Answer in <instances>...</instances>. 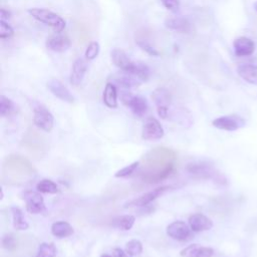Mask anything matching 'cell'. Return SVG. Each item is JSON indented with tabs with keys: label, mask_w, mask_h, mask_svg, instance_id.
Segmentation results:
<instances>
[{
	"label": "cell",
	"mask_w": 257,
	"mask_h": 257,
	"mask_svg": "<svg viewBox=\"0 0 257 257\" xmlns=\"http://www.w3.org/2000/svg\"><path fill=\"white\" fill-rule=\"evenodd\" d=\"M26 210L31 214H39L45 210L44 199L38 191H27L23 195Z\"/></svg>",
	"instance_id": "11"
},
{
	"label": "cell",
	"mask_w": 257,
	"mask_h": 257,
	"mask_svg": "<svg viewBox=\"0 0 257 257\" xmlns=\"http://www.w3.org/2000/svg\"><path fill=\"white\" fill-rule=\"evenodd\" d=\"M152 99L157 107V112L159 116L166 119L169 116V106L171 104L172 96L168 89L164 87L156 88L152 93Z\"/></svg>",
	"instance_id": "5"
},
{
	"label": "cell",
	"mask_w": 257,
	"mask_h": 257,
	"mask_svg": "<svg viewBox=\"0 0 257 257\" xmlns=\"http://www.w3.org/2000/svg\"><path fill=\"white\" fill-rule=\"evenodd\" d=\"M47 88L57 98L68 103L74 102V96L60 80L56 78H50L47 81Z\"/></svg>",
	"instance_id": "12"
},
{
	"label": "cell",
	"mask_w": 257,
	"mask_h": 257,
	"mask_svg": "<svg viewBox=\"0 0 257 257\" xmlns=\"http://www.w3.org/2000/svg\"><path fill=\"white\" fill-rule=\"evenodd\" d=\"M99 49H100V46H99V43L97 41L90 42L88 44V46L86 47L85 52H84L85 59L86 60H93L94 58H96V56L99 53Z\"/></svg>",
	"instance_id": "32"
},
{
	"label": "cell",
	"mask_w": 257,
	"mask_h": 257,
	"mask_svg": "<svg viewBox=\"0 0 257 257\" xmlns=\"http://www.w3.org/2000/svg\"><path fill=\"white\" fill-rule=\"evenodd\" d=\"M135 221H136L135 216L126 214V215H121V216H118V217H115L114 219H112L111 225L114 228H117L119 230L128 231L133 228Z\"/></svg>",
	"instance_id": "24"
},
{
	"label": "cell",
	"mask_w": 257,
	"mask_h": 257,
	"mask_svg": "<svg viewBox=\"0 0 257 257\" xmlns=\"http://www.w3.org/2000/svg\"><path fill=\"white\" fill-rule=\"evenodd\" d=\"M171 189H172L171 186L158 187V188H156L152 191H149V192L143 194L142 196L130 201L128 203H126L125 207H145V206H148L150 203H152L153 201H155L159 197L163 196L166 192L170 191Z\"/></svg>",
	"instance_id": "10"
},
{
	"label": "cell",
	"mask_w": 257,
	"mask_h": 257,
	"mask_svg": "<svg viewBox=\"0 0 257 257\" xmlns=\"http://www.w3.org/2000/svg\"><path fill=\"white\" fill-rule=\"evenodd\" d=\"M214 250L211 247L200 244H192L181 250V257H213Z\"/></svg>",
	"instance_id": "17"
},
{
	"label": "cell",
	"mask_w": 257,
	"mask_h": 257,
	"mask_svg": "<svg viewBox=\"0 0 257 257\" xmlns=\"http://www.w3.org/2000/svg\"><path fill=\"white\" fill-rule=\"evenodd\" d=\"M2 247L7 251H13L17 247V239L11 233H6L1 238Z\"/></svg>",
	"instance_id": "31"
},
{
	"label": "cell",
	"mask_w": 257,
	"mask_h": 257,
	"mask_svg": "<svg viewBox=\"0 0 257 257\" xmlns=\"http://www.w3.org/2000/svg\"><path fill=\"white\" fill-rule=\"evenodd\" d=\"M28 14L37 20L49 27H51L56 33L62 32L66 26L65 20L59 16L58 14L54 13L53 11L46 9V8H30L27 10Z\"/></svg>",
	"instance_id": "2"
},
{
	"label": "cell",
	"mask_w": 257,
	"mask_h": 257,
	"mask_svg": "<svg viewBox=\"0 0 257 257\" xmlns=\"http://www.w3.org/2000/svg\"><path fill=\"white\" fill-rule=\"evenodd\" d=\"M15 111L14 102L5 95L0 96V115L2 117L8 116Z\"/></svg>",
	"instance_id": "29"
},
{
	"label": "cell",
	"mask_w": 257,
	"mask_h": 257,
	"mask_svg": "<svg viewBox=\"0 0 257 257\" xmlns=\"http://www.w3.org/2000/svg\"><path fill=\"white\" fill-rule=\"evenodd\" d=\"M110 57H111V61L113 62V64L116 67H118L121 71L131 73L132 70L134 69L136 61L132 60L123 50H121L119 48L112 49L110 52Z\"/></svg>",
	"instance_id": "14"
},
{
	"label": "cell",
	"mask_w": 257,
	"mask_h": 257,
	"mask_svg": "<svg viewBox=\"0 0 257 257\" xmlns=\"http://www.w3.org/2000/svg\"><path fill=\"white\" fill-rule=\"evenodd\" d=\"M163 5L170 11L176 12L180 7V0H161Z\"/></svg>",
	"instance_id": "35"
},
{
	"label": "cell",
	"mask_w": 257,
	"mask_h": 257,
	"mask_svg": "<svg viewBox=\"0 0 257 257\" xmlns=\"http://www.w3.org/2000/svg\"><path fill=\"white\" fill-rule=\"evenodd\" d=\"M186 170L194 178L205 180L211 179L215 180L216 182H221V175L214 168V166L207 162H196L188 164Z\"/></svg>",
	"instance_id": "3"
},
{
	"label": "cell",
	"mask_w": 257,
	"mask_h": 257,
	"mask_svg": "<svg viewBox=\"0 0 257 257\" xmlns=\"http://www.w3.org/2000/svg\"><path fill=\"white\" fill-rule=\"evenodd\" d=\"M165 26L179 33H189L191 31V23L188 19L181 16H171L165 20Z\"/></svg>",
	"instance_id": "19"
},
{
	"label": "cell",
	"mask_w": 257,
	"mask_h": 257,
	"mask_svg": "<svg viewBox=\"0 0 257 257\" xmlns=\"http://www.w3.org/2000/svg\"><path fill=\"white\" fill-rule=\"evenodd\" d=\"M0 192H1V197H0V199L2 200L3 198H4V193H3V188H0Z\"/></svg>",
	"instance_id": "38"
},
{
	"label": "cell",
	"mask_w": 257,
	"mask_h": 257,
	"mask_svg": "<svg viewBox=\"0 0 257 257\" xmlns=\"http://www.w3.org/2000/svg\"><path fill=\"white\" fill-rule=\"evenodd\" d=\"M212 124L216 128H219L222 131L234 132L244 127L246 124V121L242 116L238 114H229V115H222L215 118L212 121Z\"/></svg>",
	"instance_id": "6"
},
{
	"label": "cell",
	"mask_w": 257,
	"mask_h": 257,
	"mask_svg": "<svg viewBox=\"0 0 257 257\" xmlns=\"http://www.w3.org/2000/svg\"><path fill=\"white\" fill-rule=\"evenodd\" d=\"M103 103L109 108L117 107V90L113 83L107 82L104 86V90L102 93Z\"/></svg>",
	"instance_id": "21"
},
{
	"label": "cell",
	"mask_w": 257,
	"mask_h": 257,
	"mask_svg": "<svg viewBox=\"0 0 257 257\" xmlns=\"http://www.w3.org/2000/svg\"><path fill=\"white\" fill-rule=\"evenodd\" d=\"M14 35V29L5 20L0 19V38L8 39Z\"/></svg>",
	"instance_id": "33"
},
{
	"label": "cell",
	"mask_w": 257,
	"mask_h": 257,
	"mask_svg": "<svg viewBox=\"0 0 257 257\" xmlns=\"http://www.w3.org/2000/svg\"><path fill=\"white\" fill-rule=\"evenodd\" d=\"M112 255H113V257H128L127 253L120 248H113Z\"/></svg>",
	"instance_id": "36"
},
{
	"label": "cell",
	"mask_w": 257,
	"mask_h": 257,
	"mask_svg": "<svg viewBox=\"0 0 257 257\" xmlns=\"http://www.w3.org/2000/svg\"><path fill=\"white\" fill-rule=\"evenodd\" d=\"M36 190L43 194H56L58 193V186L56 183L49 179H43L36 185Z\"/></svg>",
	"instance_id": "26"
},
{
	"label": "cell",
	"mask_w": 257,
	"mask_h": 257,
	"mask_svg": "<svg viewBox=\"0 0 257 257\" xmlns=\"http://www.w3.org/2000/svg\"><path fill=\"white\" fill-rule=\"evenodd\" d=\"M45 46L51 51L63 52L71 46V40L67 35L61 34L59 32L50 35L45 41Z\"/></svg>",
	"instance_id": "13"
},
{
	"label": "cell",
	"mask_w": 257,
	"mask_h": 257,
	"mask_svg": "<svg viewBox=\"0 0 257 257\" xmlns=\"http://www.w3.org/2000/svg\"><path fill=\"white\" fill-rule=\"evenodd\" d=\"M233 47L236 56L245 57L253 54L255 50V43L250 38L241 36L233 41Z\"/></svg>",
	"instance_id": "15"
},
{
	"label": "cell",
	"mask_w": 257,
	"mask_h": 257,
	"mask_svg": "<svg viewBox=\"0 0 257 257\" xmlns=\"http://www.w3.org/2000/svg\"><path fill=\"white\" fill-rule=\"evenodd\" d=\"M33 122L41 131L49 133L53 128L54 117L45 105L36 103L33 106Z\"/></svg>",
	"instance_id": "4"
},
{
	"label": "cell",
	"mask_w": 257,
	"mask_h": 257,
	"mask_svg": "<svg viewBox=\"0 0 257 257\" xmlns=\"http://www.w3.org/2000/svg\"><path fill=\"white\" fill-rule=\"evenodd\" d=\"M100 257H112V256H110V255H108V254L103 253V254H101V255H100Z\"/></svg>",
	"instance_id": "39"
},
{
	"label": "cell",
	"mask_w": 257,
	"mask_h": 257,
	"mask_svg": "<svg viewBox=\"0 0 257 257\" xmlns=\"http://www.w3.org/2000/svg\"><path fill=\"white\" fill-rule=\"evenodd\" d=\"M189 226L193 232H203L213 227L212 220L204 214L195 213L189 217Z\"/></svg>",
	"instance_id": "16"
},
{
	"label": "cell",
	"mask_w": 257,
	"mask_h": 257,
	"mask_svg": "<svg viewBox=\"0 0 257 257\" xmlns=\"http://www.w3.org/2000/svg\"><path fill=\"white\" fill-rule=\"evenodd\" d=\"M51 234L57 238H66L73 234V228L66 221H57L51 225Z\"/></svg>",
	"instance_id": "22"
},
{
	"label": "cell",
	"mask_w": 257,
	"mask_h": 257,
	"mask_svg": "<svg viewBox=\"0 0 257 257\" xmlns=\"http://www.w3.org/2000/svg\"><path fill=\"white\" fill-rule=\"evenodd\" d=\"M137 44H138L144 51H146L148 54H150V55H152V56H158V55L160 54L159 51H158L154 46H152L150 42H148V41L145 40V39H139V40H137Z\"/></svg>",
	"instance_id": "34"
},
{
	"label": "cell",
	"mask_w": 257,
	"mask_h": 257,
	"mask_svg": "<svg viewBox=\"0 0 257 257\" xmlns=\"http://www.w3.org/2000/svg\"><path fill=\"white\" fill-rule=\"evenodd\" d=\"M11 213H12V220H13L14 229H16L18 231L27 230L29 225H28L27 221L24 218L22 210L17 206H13V207H11Z\"/></svg>",
	"instance_id": "23"
},
{
	"label": "cell",
	"mask_w": 257,
	"mask_h": 257,
	"mask_svg": "<svg viewBox=\"0 0 257 257\" xmlns=\"http://www.w3.org/2000/svg\"><path fill=\"white\" fill-rule=\"evenodd\" d=\"M86 70H87L86 60L83 58H77L72 64L71 73H70V77H69L70 83L75 86L79 85L84 78Z\"/></svg>",
	"instance_id": "18"
},
{
	"label": "cell",
	"mask_w": 257,
	"mask_h": 257,
	"mask_svg": "<svg viewBox=\"0 0 257 257\" xmlns=\"http://www.w3.org/2000/svg\"><path fill=\"white\" fill-rule=\"evenodd\" d=\"M56 253V247L52 242H43L39 244L35 257H55Z\"/></svg>",
	"instance_id": "27"
},
{
	"label": "cell",
	"mask_w": 257,
	"mask_h": 257,
	"mask_svg": "<svg viewBox=\"0 0 257 257\" xmlns=\"http://www.w3.org/2000/svg\"><path fill=\"white\" fill-rule=\"evenodd\" d=\"M177 155L168 148H156L150 151L140 165L139 178L148 184L160 183L175 171Z\"/></svg>",
	"instance_id": "1"
},
{
	"label": "cell",
	"mask_w": 257,
	"mask_h": 257,
	"mask_svg": "<svg viewBox=\"0 0 257 257\" xmlns=\"http://www.w3.org/2000/svg\"><path fill=\"white\" fill-rule=\"evenodd\" d=\"M253 7H254L255 11L257 12V1H256V2H254V4H253Z\"/></svg>",
	"instance_id": "40"
},
{
	"label": "cell",
	"mask_w": 257,
	"mask_h": 257,
	"mask_svg": "<svg viewBox=\"0 0 257 257\" xmlns=\"http://www.w3.org/2000/svg\"><path fill=\"white\" fill-rule=\"evenodd\" d=\"M141 165V162L140 161H137V162H134L132 163L131 165H127L125 166L124 168L120 169L119 171H117L115 174H114V177L115 178H127L130 176H132L140 167Z\"/></svg>",
	"instance_id": "30"
},
{
	"label": "cell",
	"mask_w": 257,
	"mask_h": 257,
	"mask_svg": "<svg viewBox=\"0 0 257 257\" xmlns=\"http://www.w3.org/2000/svg\"><path fill=\"white\" fill-rule=\"evenodd\" d=\"M114 81L119 84L120 86L122 87H125V88H132V87H135V86H139L142 81L137 78L136 76L130 74V73H126V72H121L120 74H117L114 78Z\"/></svg>",
	"instance_id": "25"
},
{
	"label": "cell",
	"mask_w": 257,
	"mask_h": 257,
	"mask_svg": "<svg viewBox=\"0 0 257 257\" xmlns=\"http://www.w3.org/2000/svg\"><path fill=\"white\" fill-rule=\"evenodd\" d=\"M122 102L130 107L133 113L139 117L144 116L149 108L147 99L142 95H134L130 92H124L121 95Z\"/></svg>",
	"instance_id": "7"
},
{
	"label": "cell",
	"mask_w": 257,
	"mask_h": 257,
	"mask_svg": "<svg viewBox=\"0 0 257 257\" xmlns=\"http://www.w3.org/2000/svg\"><path fill=\"white\" fill-rule=\"evenodd\" d=\"M237 73L246 82L257 85V65L240 64L237 66Z\"/></svg>",
	"instance_id": "20"
},
{
	"label": "cell",
	"mask_w": 257,
	"mask_h": 257,
	"mask_svg": "<svg viewBox=\"0 0 257 257\" xmlns=\"http://www.w3.org/2000/svg\"><path fill=\"white\" fill-rule=\"evenodd\" d=\"M165 131L160 121L153 117H147L142 128V138L145 141H158L164 137Z\"/></svg>",
	"instance_id": "9"
},
{
	"label": "cell",
	"mask_w": 257,
	"mask_h": 257,
	"mask_svg": "<svg viewBox=\"0 0 257 257\" xmlns=\"http://www.w3.org/2000/svg\"><path fill=\"white\" fill-rule=\"evenodd\" d=\"M0 14H1V19H3V20L8 19V18L11 17V12L9 10H6L5 8H1Z\"/></svg>",
	"instance_id": "37"
},
{
	"label": "cell",
	"mask_w": 257,
	"mask_h": 257,
	"mask_svg": "<svg viewBox=\"0 0 257 257\" xmlns=\"http://www.w3.org/2000/svg\"><path fill=\"white\" fill-rule=\"evenodd\" d=\"M125 252L128 257H140L143 252V244L140 240L132 239L125 244Z\"/></svg>",
	"instance_id": "28"
},
{
	"label": "cell",
	"mask_w": 257,
	"mask_h": 257,
	"mask_svg": "<svg viewBox=\"0 0 257 257\" xmlns=\"http://www.w3.org/2000/svg\"><path fill=\"white\" fill-rule=\"evenodd\" d=\"M167 235L173 240L185 242L192 238V229L184 221H174L167 227Z\"/></svg>",
	"instance_id": "8"
}]
</instances>
